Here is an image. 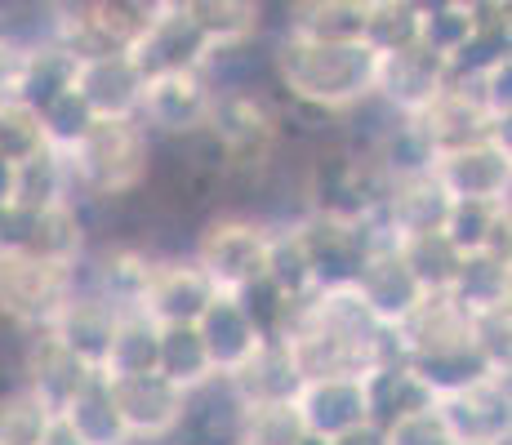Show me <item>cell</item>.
I'll list each match as a JSON object with an SVG mask.
<instances>
[{"mask_svg":"<svg viewBox=\"0 0 512 445\" xmlns=\"http://www.w3.org/2000/svg\"><path fill=\"white\" fill-rule=\"evenodd\" d=\"M410 370L423 379V388L432 397H446V392H459L468 383H477L481 374H490V365L481 361V352L472 348V339L464 343H446V348H432V352H419V356H406Z\"/></svg>","mask_w":512,"mask_h":445,"instance_id":"obj_32","label":"cell"},{"mask_svg":"<svg viewBox=\"0 0 512 445\" xmlns=\"http://www.w3.org/2000/svg\"><path fill=\"white\" fill-rule=\"evenodd\" d=\"M352 290L361 294V303L370 308V316L379 325H392L397 330L410 312L428 299V290L419 285V276L410 272V263L397 254V245H379V250L366 254Z\"/></svg>","mask_w":512,"mask_h":445,"instance_id":"obj_17","label":"cell"},{"mask_svg":"<svg viewBox=\"0 0 512 445\" xmlns=\"http://www.w3.org/2000/svg\"><path fill=\"white\" fill-rule=\"evenodd\" d=\"M245 397L228 374H210L196 388L183 392V410L170 441L161 445H241Z\"/></svg>","mask_w":512,"mask_h":445,"instance_id":"obj_10","label":"cell"},{"mask_svg":"<svg viewBox=\"0 0 512 445\" xmlns=\"http://www.w3.org/2000/svg\"><path fill=\"white\" fill-rule=\"evenodd\" d=\"M116 312L107 299H98L90 290H72V299L58 308V316L49 321V334L63 343L67 352H76L85 365H103V352L112 343V330H116Z\"/></svg>","mask_w":512,"mask_h":445,"instance_id":"obj_21","label":"cell"},{"mask_svg":"<svg viewBox=\"0 0 512 445\" xmlns=\"http://www.w3.org/2000/svg\"><path fill=\"white\" fill-rule=\"evenodd\" d=\"M299 232L308 241V259H312V290H339L352 285L366 263L370 250L392 245V236L383 232V223L366 214V219H343V214L326 210H308L299 219Z\"/></svg>","mask_w":512,"mask_h":445,"instance_id":"obj_3","label":"cell"},{"mask_svg":"<svg viewBox=\"0 0 512 445\" xmlns=\"http://www.w3.org/2000/svg\"><path fill=\"white\" fill-rule=\"evenodd\" d=\"M294 445H330V441H321V437H303V441H294Z\"/></svg>","mask_w":512,"mask_h":445,"instance_id":"obj_51","label":"cell"},{"mask_svg":"<svg viewBox=\"0 0 512 445\" xmlns=\"http://www.w3.org/2000/svg\"><path fill=\"white\" fill-rule=\"evenodd\" d=\"M36 445H85V441L76 437V432L67 428V423H63V419H58V414H54V419L45 423V432H41V441H36Z\"/></svg>","mask_w":512,"mask_h":445,"instance_id":"obj_49","label":"cell"},{"mask_svg":"<svg viewBox=\"0 0 512 445\" xmlns=\"http://www.w3.org/2000/svg\"><path fill=\"white\" fill-rule=\"evenodd\" d=\"M383 441L388 445H450V432L437 414V401H432L423 410L397 414L392 423H383Z\"/></svg>","mask_w":512,"mask_h":445,"instance_id":"obj_45","label":"cell"},{"mask_svg":"<svg viewBox=\"0 0 512 445\" xmlns=\"http://www.w3.org/2000/svg\"><path fill=\"white\" fill-rule=\"evenodd\" d=\"M36 121H41V134H45V143L49 147H58V152H67V147L76 143L85 130L94 125V112L81 103V94H76L72 85L67 89H58L49 103L36 107Z\"/></svg>","mask_w":512,"mask_h":445,"instance_id":"obj_42","label":"cell"},{"mask_svg":"<svg viewBox=\"0 0 512 445\" xmlns=\"http://www.w3.org/2000/svg\"><path fill=\"white\" fill-rule=\"evenodd\" d=\"M85 227L76 219L72 201H58L49 210H36V227H32V241H27V254H41V259L54 263H76L85 250Z\"/></svg>","mask_w":512,"mask_h":445,"instance_id":"obj_36","label":"cell"},{"mask_svg":"<svg viewBox=\"0 0 512 445\" xmlns=\"http://www.w3.org/2000/svg\"><path fill=\"white\" fill-rule=\"evenodd\" d=\"M192 325H196V334H201L205 352H210L214 374H232L236 365H241L245 356L263 343V334L254 330V321L241 312V303H236L228 290L214 294V299L205 303V312L196 316Z\"/></svg>","mask_w":512,"mask_h":445,"instance_id":"obj_20","label":"cell"},{"mask_svg":"<svg viewBox=\"0 0 512 445\" xmlns=\"http://www.w3.org/2000/svg\"><path fill=\"white\" fill-rule=\"evenodd\" d=\"M156 352H161V321H152L147 312H121L116 316L112 343L103 352L98 374L103 379H125V374H147L156 370Z\"/></svg>","mask_w":512,"mask_h":445,"instance_id":"obj_27","label":"cell"},{"mask_svg":"<svg viewBox=\"0 0 512 445\" xmlns=\"http://www.w3.org/2000/svg\"><path fill=\"white\" fill-rule=\"evenodd\" d=\"M370 0H285L281 32L308 41H361Z\"/></svg>","mask_w":512,"mask_h":445,"instance_id":"obj_25","label":"cell"},{"mask_svg":"<svg viewBox=\"0 0 512 445\" xmlns=\"http://www.w3.org/2000/svg\"><path fill=\"white\" fill-rule=\"evenodd\" d=\"M58 419H63L85 445H130V437H125V423H121V414H116L103 374H94V379L63 405V414H58Z\"/></svg>","mask_w":512,"mask_h":445,"instance_id":"obj_28","label":"cell"},{"mask_svg":"<svg viewBox=\"0 0 512 445\" xmlns=\"http://www.w3.org/2000/svg\"><path fill=\"white\" fill-rule=\"evenodd\" d=\"M330 445H388V441H383V423L366 419V423H357V428H348L343 437H334Z\"/></svg>","mask_w":512,"mask_h":445,"instance_id":"obj_48","label":"cell"},{"mask_svg":"<svg viewBox=\"0 0 512 445\" xmlns=\"http://www.w3.org/2000/svg\"><path fill=\"white\" fill-rule=\"evenodd\" d=\"M263 250H268V223L241 210H214L210 219L192 232V254L201 263V272L214 281V290H236L241 281H250L254 272H263Z\"/></svg>","mask_w":512,"mask_h":445,"instance_id":"obj_4","label":"cell"},{"mask_svg":"<svg viewBox=\"0 0 512 445\" xmlns=\"http://www.w3.org/2000/svg\"><path fill=\"white\" fill-rule=\"evenodd\" d=\"M49 419L54 414L45 410L41 397L23 379L0 388V445H36Z\"/></svg>","mask_w":512,"mask_h":445,"instance_id":"obj_38","label":"cell"},{"mask_svg":"<svg viewBox=\"0 0 512 445\" xmlns=\"http://www.w3.org/2000/svg\"><path fill=\"white\" fill-rule=\"evenodd\" d=\"M303 419L294 401H245V445H294L303 441Z\"/></svg>","mask_w":512,"mask_h":445,"instance_id":"obj_39","label":"cell"},{"mask_svg":"<svg viewBox=\"0 0 512 445\" xmlns=\"http://www.w3.org/2000/svg\"><path fill=\"white\" fill-rule=\"evenodd\" d=\"M36 147H45L36 107H27V103H18L14 94H5L0 98V156L23 161V156H32Z\"/></svg>","mask_w":512,"mask_h":445,"instance_id":"obj_44","label":"cell"},{"mask_svg":"<svg viewBox=\"0 0 512 445\" xmlns=\"http://www.w3.org/2000/svg\"><path fill=\"white\" fill-rule=\"evenodd\" d=\"M72 196V178H67L63 152L58 147H36L32 156L14 161V201L27 210H49V205Z\"/></svg>","mask_w":512,"mask_h":445,"instance_id":"obj_31","label":"cell"},{"mask_svg":"<svg viewBox=\"0 0 512 445\" xmlns=\"http://www.w3.org/2000/svg\"><path fill=\"white\" fill-rule=\"evenodd\" d=\"M468 81H472V89H477L481 107H486L495 121H508L512 116V54L499 58V63H490L486 72L468 76Z\"/></svg>","mask_w":512,"mask_h":445,"instance_id":"obj_46","label":"cell"},{"mask_svg":"<svg viewBox=\"0 0 512 445\" xmlns=\"http://www.w3.org/2000/svg\"><path fill=\"white\" fill-rule=\"evenodd\" d=\"M370 156H374V165H379L388 178L432 174V165H437V147H432L428 130L419 125V116H397Z\"/></svg>","mask_w":512,"mask_h":445,"instance_id":"obj_29","label":"cell"},{"mask_svg":"<svg viewBox=\"0 0 512 445\" xmlns=\"http://www.w3.org/2000/svg\"><path fill=\"white\" fill-rule=\"evenodd\" d=\"M299 405V419L308 437L334 441L348 428L370 419L366 388H361V374H317V379H303L294 392Z\"/></svg>","mask_w":512,"mask_h":445,"instance_id":"obj_16","label":"cell"},{"mask_svg":"<svg viewBox=\"0 0 512 445\" xmlns=\"http://www.w3.org/2000/svg\"><path fill=\"white\" fill-rule=\"evenodd\" d=\"M179 9L210 36V45L263 36V0H179Z\"/></svg>","mask_w":512,"mask_h":445,"instance_id":"obj_30","label":"cell"},{"mask_svg":"<svg viewBox=\"0 0 512 445\" xmlns=\"http://www.w3.org/2000/svg\"><path fill=\"white\" fill-rule=\"evenodd\" d=\"M214 294H219L214 290V281L201 272V263L183 250V254H165V259H156L139 308L152 316V321H161V325L196 321Z\"/></svg>","mask_w":512,"mask_h":445,"instance_id":"obj_18","label":"cell"},{"mask_svg":"<svg viewBox=\"0 0 512 445\" xmlns=\"http://www.w3.org/2000/svg\"><path fill=\"white\" fill-rule=\"evenodd\" d=\"M72 299V263H54L41 254H0V316L23 334L49 330L58 308Z\"/></svg>","mask_w":512,"mask_h":445,"instance_id":"obj_5","label":"cell"},{"mask_svg":"<svg viewBox=\"0 0 512 445\" xmlns=\"http://www.w3.org/2000/svg\"><path fill=\"white\" fill-rule=\"evenodd\" d=\"M268 54L272 81L285 98L326 107V112H348L352 103L374 94L379 54L366 41H308V36L277 32Z\"/></svg>","mask_w":512,"mask_h":445,"instance_id":"obj_1","label":"cell"},{"mask_svg":"<svg viewBox=\"0 0 512 445\" xmlns=\"http://www.w3.org/2000/svg\"><path fill=\"white\" fill-rule=\"evenodd\" d=\"M374 54L388 49H406L419 41V9L410 0H370L366 14V36H361Z\"/></svg>","mask_w":512,"mask_h":445,"instance_id":"obj_40","label":"cell"},{"mask_svg":"<svg viewBox=\"0 0 512 445\" xmlns=\"http://www.w3.org/2000/svg\"><path fill=\"white\" fill-rule=\"evenodd\" d=\"M214 107V89L205 81L201 67L187 72H161L143 81L139 98V121L152 130V138H179L192 130H205Z\"/></svg>","mask_w":512,"mask_h":445,"instance_id":"obj_7","label":"cell"},{"mask_svg":"<svg viewBox=\"0 0 512 445\" xmlns=\"http://www.w3.org/2000/svg\"><path fill=\"white\" fill-rule=\"evenodd\" d=\"M419 125L428 130L432 147H437V152H446V147H464V143H477V138H499V143H508L512 116H508V121H495V116L481 107L472 81L450 76L446 89H441V94L419 112Z\"/></svg>","mask_w":512,"mask_h":445,"instance_id":"obj_13","label":"cell"},{"mask_svg":"<svg viewBox=\"0 0 512 445\" xmlns=\"http://www.w3.org/2000/svg\"><path fill=\"white\" fill-rule=\"evenodd\" d=\"M504 214H508V201H450L441 232L450 236V245H455L459 254L486 250L490 232H495V223L504 219Z\"/></svg>","mask_w":512,"mask_h":445,"instance_id":"obj_41","label":"cell"},{"mask_svg":"<svg viewBox=\"0 0 512 445\" xmlns=\"http://www.w3.org/2000/svg\"><path fill=\"white\" fill-rule=\"evenodd\" d=\"M0 201H14V161L0 156Z\"/></svg>","mask_w":512,"mask_h":445,"instance_id":"obj_50","label":"cell"},{"mask_svg":"<svg viewBox=\"0 0 512 445\" xmlns=\"http://www.w3.org/2000/svg\"><path fill=\"white\" fill-rule=\"evenodd\" d=\"M94 365H85L76 352H67L49 330H32L23 339V356H18V379L41 397L49 414H63V405L94 379Z\"/></svg>","mask_w":512,"mask_h":445,"instance_id":"obj_14","label":"cell"},{"mask_svg":"<svg viewBox=\"0 0 512 445\" xmlns=\"http://www.w3.org/2000/svg\"><path fill=\"white\" fill-rule=\"evenodd\" d=\"M143 81L147 76L130 58V49H107V54L76 58V72H72V89L81 94V103L94 112V121L139 116Z\"/></svg>","mask_w":512,"mask_h":445,"instance_id":"obj_12","label":"cell"},{"mask_svg":"<svg viewBox=\"0 0 512 445\" xmlns=\"http://www.w3.org/2000/svg\"><path fill=\"white\" fill-rule=\"evenodd\" d=\"M446 294L459 303L468 316L486 308H508L512 303V259L490 250H468L450 276Z\"/></svg>","mask_w":512,"mask_h":445,"instance_id":"obj_23","label":"cell"},{"mask_svg":"<svg viewBox=\"0 0 512 445\" xmlns=\"http://www.w3.org/2000/svg\"><path fill=\"white\" fill-rule=\"evenodd\" d=\"M205 54H210V36H205L179 5L156 9L139 32V41L130 45V58L139 63L143 76L187 72V67H201Z\"/></svg>","mask_w":512,"mask_h":445,"instance_id":"obj_15","label":"cell"},{"mask_svg":"<svg viewBox=\"0 0 512 445\" xmlns=\"http://www.w3.org/2000/svg\"><path fill=\"white\" fill-rule=\"evenodd\" d=\"M107 392H112V405L121 414L130 445L170 441L183 410L179 383H170L161 370H147V374H125V379H107Z\"/></svg>","mask_w":512,"mask_h":445,"instance_id":"obj_9","label":"cell"},{"mask_svg":"<svg viewBox=\"0 0 512 445\" xmlns=\"http://www.w3.org/2000/svg\"><path fill=\"white\" fill-rule=\"evenodd\" d=\"M468 334H472V348L481 352V361H486L490 370H499V374L512 370V303L508 308L472 312Z\"/></svg>","mask_w":512,"mask_h":445,"instance_id":"obj_43","label":"cell"},{"mask_svg":"<svg viewBox=\"0 0 512 445\" xmlns=\"http://www.w3.org/2000/svg\"><path fill=\"white\" fill-rule=\"evenodd\" d=\"M450 445H459V441H450Z\"/></svg>","mask_w":512,"mask_h":445,"instance_id":"obj_52","label":"cell"},{"mask_svg":"<svg viewBox=\"0 0 512 445\" xmlns=\"http://www.w3.org/2000/svg\"><path fill=\"white\" fill-rule=\"evenodd\" d=\"M361 388H366V405H370V419L374 423H392L397 414H410V410H423L432 405L428 388L415 370H410L406 356H388V361H374L361 370Z\"/></svg>","mask_w":512,"mask_h":445,"instance_id":"obj_22","label":"cell"},{"mask_svg":"<svg viewBox=\"0 0 512 445\" xmlns=\"http://www.w3.org/2000/svg\"><path fill=\"white\" fill-rule=\"evenodd\" d=\"M437 414L459 445H508L512 441V392L508 374L490 370L477 383L437 397Z\"/></svg>","mask_w":512,"mask_h":445,"instance_id":"obj_6","label":"cell"},{"mask_svg":"<svg viewBox=\"0 0 512 445\" xmlns=\"http://www.w3.org/2000/svg\"><path fill=\"white\" fill-rule=\"evenodd\" d=\"M72 72H76V54L67 45H58L54 36H45V41H32L18 49V67H14L9 94L27 107H41L58 89L72 85Z\"/></svg>","mask_w":512,"mask_h":445,"instance_id":"obj_24","label":"cell"},{"mask_svg":"<svg viewBox=\"0 0 512 445\" xmlns=\"http://www.w3.org/2000/svg\"><path fill=\"white\" fill-rule=\"evenodd\" d=\"M446 210H450L446 187L432 174H415V178H392L388 192L374 205V219L383 223V232L392 241H401V236L415 232H437L446 223Z\"/></svg>","mask_w":512,"mask_h":445,"instance_id":"obj_19","label":"cell"},{"mask_svg":"<svg viewBox=\"0 0 512 445\" xmlns=\"http://www.w3.org/2000/svg\"><path fill=\"white\" fill-rule=\"evenodd\" d=\"M156 370L165 374L170 383L179 388H196L201 379H210L214 365H210V352H205L201 334H196L192 321H174V325H161V352H156Z\"/></svg>","mask_w":512,"mask_h":445,"instance_id":"obj_34","label":"cell"},{"mask_svg":"<svg viewBox=\"0 0 512 445\" xmlns=\"http://www.w3.org/2000/svg\"><path fill=\"white\" fill-rule=\"evenodd\" d=\"M232 299L241 303V312L250 316L254 330H259L263 339H277V334L285 330V321H290L294 303H299V299H290L268 272H254L250 281H241L232 290Z\"/></svg>","mask_w":512,"mask_h":445,"instance_id":"obj_37","label":"cell"},{"mask_svg":"<svg viewBox=\"0 0 512 445\" xmlns=\"http://www.w3.org/2000/svg\"><path fill=\"white\" fill-rule=\"evenodd\" d=\"M241 445H245V441H241Z\"/></svg>","mask_w":512,"mask_h":445,"instance_id":"obj_53","label":"cell"},{"mask_svg":"<svg viewBox=\"0 0 512 445\" xmlns=\"http://www.w3.org/2000/svg\"><path fill=\"white\" fill-rule=\"evenodd\" d=\"M397 245V254L410 263V272L419 276V285L428 294H446V285H450V276H455V267L464 254L450 245V236L441 232H415V236H401V241H392Z\"/></svg>","mask_w":512,"mask_h":445,"instance_id":"obj_35","label":"cell"},{"mask_svg":"<svg viewBox=\"0 0 512 445\" xmlns=\"http://www.w3.org/2000/svg\"><path fill=\"white\" fill-rule=\"evenodd\" d=\"M228 379L236 383V392H241L245 401H294L303 374H299V365H294L290 348H285V339H263Z\"/></svg>","mask_w":512,"mask_h":445,"instance_id":"obj_26","label":"cell"},{"mask_svg":"<svg viewBox=\"0 0 512 445\" xmlns=\"http://www.w3.org/2000/svg\"><path fill=\"white\" fill-rule=\"evenodd\" d=\"M32 227H36V210H27V205H18V201H0V254L27 250Z\"/></svg>","mask_w":512,"mask_h":445,"instance_id":"obj_47","label":"cell"},{"mask_svg":"<svg viewBox=\"0 0 512 445\" xmlns=\"http://www.w3.org/2000/svg\"><path fill=\"white\" fill-rule=\"evenodd\" d=\"M432 178L450 201H508L512 192V147L499 138H477L464 147L437 152Z\"/></svg>","mask_w":512,"mask_h":445,"instance_id":"obj_8","label":"cell"},{"mask_svg":"<svg viewBox=\"0 0 512 445\" xmlns=\"http://www.w3.org/2000/svg\"><path fill=\"white\" fill-rule=\"evenodd\" d=\"M446 81H450V58L432 54V49L419 41L406 49L379 54V67H374V94L397 116H419L423 107L446 89Z\"/></svg>","mask_w":512,"mask_h":445,"instance_id":"obj_11","label":"cell"},{"mask_svg":"<svg viewBox=\"0 0 512 445\" xmlns=\"http://www.w3.org/2000/svg\"><path fill=\"white\" fill-rule=\"evenodd\" d=\"M152 130L139 116L121 121H94L90 130L63 152L72 192L81 196H130L147 183L152 165Z\"/></svg>","mask_w":512,"mask_h":445,"instance_id":"obj_2","label":"cell"},{"mask_svg":"<svg viewBox=\"0 0 512 445\" xmlns=\"http://www.w3.org/2000/svg\"><path fill=\"white\" fill-rule=\"evenodd\" d=\"M263 272H268L290 299H308L312 294V259H308V241H303L299 223H272L268 227Z\"/></svg>","mask_w":512,"mask_h":445,"instance_id":"obj_33","label":"cell"}]
</instances>
